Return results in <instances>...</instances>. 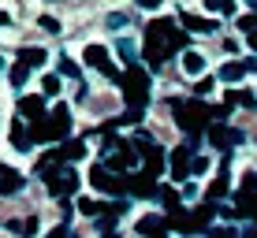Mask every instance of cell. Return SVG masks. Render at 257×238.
I'll list each match as a JSON object with an SVG mask.
<instances>
[{
	"label": "cell",
	"mask_w": 257,
	"mask_h": 238,
	"mask_svg": "<svg viewBox=\"0 0 257 238\" xmlns=\"http://www.w3.org/2000/svg\"><path fill=\"white\" fill-rule=\"evenodd\" d=\"M82 60H86L90 67H97V71H104V75L119 78V75H116V67H112V60H108V49H101V45H86Z\"/></svg>",
	"instance_id": "6da1fadb"
},
{
	"label": "cell",
	"mask_w": 257,
	"mask_h": 238,
	"mask_svg": "<svg viewBox=\"0 0 257 238\" xmlns=\"http://www.w3.org/2000/svg\"><path fill=\"white\" fill-rule=\"evenodd\" d=\"M209 142L216 149H227V142H242V134H238V130H227L224 123H212L209 127Z\"/></svg>",
	"instance_id": "7a4b0ae2"
},
{
	"label": "cell",
	"mask_w": 257,
	"mask_h": 238,
	"mask_svg": "<svg viewBox=\"0 0 257 238\" xmlns=\"http://www.w3.org/2000/svg\"><path fill=\"white\" fill-rule=\"evenodd\" d=\"M71 130V112L64 108V104H60L56 112H52V123H49V138H64Z\"/></svg>",
	"instance_id": "3957f363"
},
{
	"label": "cell",
	"mask_w": 257,
	"mask_h": 238,
	"mask_svg": "<svg viewBox=\"0 0 257 238\" xmlns=\"http://www.w3.org/2000/svg\"><path fill=\"white\" fill-rule=\"evenodd\" d=\"M19 190H23V175L15 171V167H0V193L12 197V193H19Z\"/></svg>",
	"instance_id": "277c9868"
},
{
	"label": "cell",
	"mask_w": 257,
	"mask_h": 238,
	"mask_svg": "<svg viewBox=\"0 0 257 238\" xmlns=\"http://www.w3.org/2000/svg\"><path fill=\"white\" fill-rule=\"evenodd\" d=\"M19 112H23L30 123L41 119V116H45V93H41V97H23V101H19Z\"/></svg>",
	"instance_id": "5b68a950"
},
{
	"label": "cell",
	"mask_w": 257,
	"mask_h": 238,
	"mask_svg": "<svg viewBox=\"0 0 257 238\" xmlns=\"http://www.w3.org/2000/svg\"><path fill=\"white\" fill-rule=\"evenodd\" d=\"M183 71H187L190 78L205 75V56H201V52H194V49H187V52H183Z\"/></svg>",
	"instance_id": "8992f818"
},
{
	"label": "cell",
	"mask_w": 257,
	"mask_h": 238,
	"mask_svg": "<svg viewBox=\"0 0 257 238\" xmlns=\"http://www.w3.org/2000/svg\"><path fill=\"white\" fill-rule=\"evenodd\" d=\"M45 60H49L45 49H23V52H19V64H23V67H41Z\"/></svg>",
	"instance_id": "52a82bcc"
},
{
	"label": "cell",
	"mask_w": 257,
	"mask_h": 238,
	"mask_svg": "<svg viewBox=\"0 0 257 238\" xmlns=\"http://www.w3.org/2000/svg\"><path fill=\"white\" fill-rule=\"evenodd\" d=\"M220 78H224V82H242L246 78V64H224L220 67Z\"/></svg>",
	"instance_id": "ba28073f"
},
{
	"label": "cell",
	"mask_w": 257,
	"mask_h": 238,
	"mask_svg": "<svg viewBox=\"0 0 257 238\" xmlns=\"http://www.w3.org/2000/svg\"><path fill=\"white\" fill-rule=\"evenodd\" d=\"M161 227H164L161 216H142L138 223H135V231H138V234H153V231H161Z\"/></svg>",
	"instance_id": "9c48e42d"
},
{
	"label": "cell",
	"mask_w": 257,
	"mask_h": 238,
	"mask_svg": "<svg viewBox=\"0 0 257 238\" xmlns=\"http://www.w3.org/2000/svg\"><path fill=\"white\" fill-rule=\"evenodd\" d=\"M172 171H175V179H187V175H190V164H187V149H179V153L172 156Z\"/></svg>",
	"instance_id": "30bf717a"
},
{
	"label": "cell",
	"mask_w": 257,
	"mask_h": 238,
	"mask_svg": "<svg viewBox=\"0 0 257 238\" xmlns=\"http://www.w3.org/2000/svg\"><path fill=\"white\" fill-rule=\"evenodd\" d=\"M205 12H216V15H235V4L231 0H201Z\"/></svg>",
	"instance_id": "8fae6325"
},
{
	"label": "cell",
	"mask_w": 257,
	"mask_h": 238,
	"mask_svg": "<svg viewBox=\"0 0 257 238\" xmlns=\"http://www.w3.org/2000/svg\"><path fill=\"white\" fill-rule=\"evenodd\" d=\"M116 52L123 56V64H127V67H135V64H138V56H135V45H131L127 38H119V45H116Z\"/></svg>",
	"instance_id": "7c38bea8"
},
{
	"label": "cell",
	"mask_w": 257,
	"mask_h": 238,
	"mask_svg": "<svg viewBox=\"0 0 257 238\" xmlns=\"http://www.w3.org/2000/svg\"><path fill=\"white\" fill-rule=\"evenodd\" d=\"M183 23H187V30H201V34L216 30V23H212V19H194V15H187V19H183Z\"/></svg>",
	"instance_id": "4fadbf2b"
},
{
	"label": "cell",
	"mask_w": 257,
	"mask_h": 238,
	"mask_svg": "<svg viewBox=\"0 0 257 238\" xmlns=\"http://www.w3.org/2000/svg\"><path fill=\"white\" fill-rule=\"evenodd\" d=\"M82 156H86V145L82 142H71L64 153H60V160H82Z\"/></svg>",
	"instance_id": "5bb4252c"
},
{
	"label": "cell",
	"mask_w": 257,
	"mask_h": 238,
	"mask_svg": "<svg viewBox=\"0 0 257 238\" xmlns=\"http://www.w3.org/2000/svg\"><path fill=\"white\" fill-rule=\"evenodd\" d=\"M41 93H45V97H56V93H60V75H45V78H41Z\"/></svg>",
	"instance_id": "9a60e30c"
},
{
	"label": "cell",
	"mask_w": 257,
	"mask_h": 238,
	"mask_svg": "<svg viewBox=\"0 0 257 238\" xmlns=\"http://www.w3.org/2000/svg\"><path fill=\"white\" fill-rule=\"evenodd\" d=\"M38 26H41L45 34H60V30H64V26H60V19H52V15H41Z\"/></svg>",
	"instance_id": "2e32d148"
},
{
	"label": "cell",
	"mask_w": 257,
	"mask_h": 238,
	"mask_svg": "<svg viewBox=\"0 0 257 238\" xmlns=\"http://www.w3.org/2000/svg\"><path fill=\"white\" fill-rule=\"evenodd\" d=\"M60 75H71V78H78V64H75L71 56H64V60H60Z\"/></svg>",
	"instance_id": "e0dca14e"
},
{
	"label": "cell",
	"mask_w": 257,
	"mask_h": 238,
	"mask_svg": "<svg viewBox=\"0 0 257 238\" xmlns=\"http://www.w3.org/2000/svg\"><path fill=\"white\" fill-rule=\"evenodd\" d=\"M104 23H108V26H112V30H123V26H127L131 19H127V15H123V12H112V15H108V19H104Z\"/></svg>",
	"instance_id": "ac0fdd59"
},
{
	"label": "cell",
	"mask_w": 257,
	"mask_h": 238,
	"mask_svg": "<svg viewBox=\"0 0 257 238\" xmlns=\"http://www.w3.org/2000/svg\"><path fill=\"white\" fill-rule=\"evenodd\" d=\"M209 171V160H205V156H194V160H190V175H205Z\"/></svg>",
	"instance_id": "d6986e66"
},
{
	"label": "cell",
	"mask_w": 257,
	"mask_h": 238,
	"mask_svg": "<svg viewBox=\"0 0 257 238\" xmlns=\"http://www.w3.org/2000/svg\"><path fill=\"white\" fill-rule=\"evenodd\" d=\"M78 212H82V216H97V201L82 197V201H78Z\"/></svg>",
	"instance_id": "ffe728a7"
},
{
	"label": "cell",
	"mask_w": 257,
	"mask_h": 238,
	"mask_svg": "<svg viewBox=\"0 0 257 238\" xmlns=\"http://www.w3.org/2000/svg\"><path fill=\"white\" fill-rule=\"evenodd\" d=\"M26 71H30V67H23V64H15V71H12V82H15V90H19V86L26 82Z\"/></svg>",
	"instance_id": "44dd1931"
},
{
	"label": "cell",
	"mask_w": 257,
	"mask_h": 238,
	"mask_svg": "<svg viewBox=\"0 0 257 238\" xmlns=\"http://www.w3.org/2000/svg\"><path fill=\"white\" fill-rule=\"evenodd\" d=\"M138 4L146 8V12H161V8H164V0H138Z\"/></svg>",
	"instance_id": "7402d4cb"
},
{
	"label": "cell",
	"mask_w": 257,
	"mask_h": 238,
	"mask_svg": "<svg viewBox=\"0 0 257 238\" xmlns=\"http://www.w3.org/2000/svg\"><path fill=\"white\" fill-rule=\"evenodd\" d=\"M209 90H212V78H201V82H198V86H194V93H201V97H205Z\"/></svg>",
	"instance_id": "603a6c76"
},
{
	"label": "cell",
	"mask_w": 257,
	"mask_h": 238,
	"mask_svg": "<svg viewBox=\"0 0 257 238\" xmlns=\"http://www.w3.org/2000/svg\"><path fill=\"white\" fill-rule=\"evenodd\" d=\"M224 190H227V179H216V182H212V190H209V193H212V197H220Z\"/></svg>",
	"instance_id": "cb8c5ba5"
},
{
	"label": "cell",
	"mask_w": 257,
	"mask_h": 238,
	"mask_svg": "<svg viewBox=\"0 0 257 238\" xmlns=\"http://www.w3.org/2000/svg\"><path fill=\"white\" fill-rule=\"evenodd\" d=\"M246 34H250V49L257 52V26H253V30H246Z\"/></svg>",
	"instance_id": "d4e9b609"
},
{
	"label": "cell",
	"mask_w": 257,
	"mask_h": 238,
	"mask_svg": "<svg viewBox=\"0 0 257 238\" xmlns=\"http://www.w3.org/2000/svg\"><path fill=\"white\" fill-rule=\"evenodd\" d=\"M246 71H257V56H250V60H246Z\"/></svg>",
	"instance_id": "484cf974"
},
{
	"label": "cell",
	"mask_w": 257,
	"mask_h": 238,
	"mask_svg": "<svg viewBox=\"0 0 257 238\" xmlns=\"http://www.w3.org/2000/svg\"><path fill=\"white\" fill-rule=\"evenodd\" d=\"M242 4H246V8H250V12H257V0H242Z\"/></svg>",
	"instance_id": "4316f807"
},
{
	"label": "cell",
	"mask_w": 257,
	"mask_h": 238,
	"mask_svg": "<svg viewBox=\"0 0 257 238\" xmlns=\"http://www.w3.org/2000/svg\"><path fill=\"white\" fill-rule=\"evenodd\" d=\"M0 26H8V15H4V12H0Z\"/></svg>",
	"instance_id": "83f0119b"
},
{
	"label": "cell",
	"mask_w": 257,
	"mask_h": 238,
	"mask_svg": "<svg viewBox=\"0 0 257 238\" xmlns=\"http://www.w3.org/2000/svg\"><path fill=\"white\" fill-rule=\"evenodd\" d=\"M0 75H4V56H0Z\"/></svg>",
	"instance_id": "f1b7e54d"
}]
</instances>
